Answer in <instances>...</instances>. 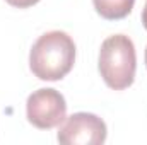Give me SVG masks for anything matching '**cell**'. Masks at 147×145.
<instances>
[{
  "label": "cell",
  "mask_w": 147,
  "mask_h": 145,
  "mask_svg": "<svg viewBox=\"0 0 147 145\" xmlns=\"http://www.w3.org/2000/svg\"><path fill=\"white\" fill-rule=\"evenodd\" d=\"M98 68L105 84L113 91H123L135 80L137 55L134 41L125 34L106 38L99 50Z\"/></svg>",
  "instance_id": "2"
},
{
  "label": "cell",
  "mask_w": 147,
  "mask_h": 145,
  "mask_svg": "<svg viewBox=\"0 0 147 145\" xmlns=\"http://www.w3.org/2000/svg\"><path fill=\"white\" fill-rule=\"evenodd\" d=\"M75 63V43L63 31H48L29 51V68L39 80H62Z\"/></svg>",
  "instance_id": "1"
},
{
  "label": "cell",
  "mask_w": 147,
  "mask_h": 145,
  "mask_svg": "<svg viewBox=\"0 0 147 145\" xmlns=\"http://www.w3.org/2000/svg\"><path fill=\"white\" fill-rule=\"evenodd\" d=\"M5 2L12 7H17V9H28V7L36 5L39 0H5Z\"/></svg>",
  "instance_id": "6"
},
{
  "label": "cell",
  "mask_w": 147,
  "mask_h": 145,
  "mask_svg": "<svg viewBox=\"0 0 147 145\" xmlns=\"http://www.w3.org/2000/svg\"><path fill=\"white\" fill-rule=\"evenodd\" d=\"M28 121L39 130H51L67 118L65 97L57 89H38L26 101Z\"/></svg>",
  "instance_id": "3"
},
{
  "label": "cell",
  "mask_w": 147,
  "mask_h": 145,
  "mask_svg": "<svg viewBox=\"0 0 147 145\" xmlns=\"http://www.w3.org/2000/svg\"><path fill=\"white\" fill-rule=\"evenodd\" d=\"M106 123L92 113H74L63 119L58 142L63 145H101L106 142Z\"/></svg>",
  "instance_id": "4"
},
{
  "label": "cell",
  "mask_w": 147,
  "mask_h": 145,
  "mask_svg": "<svg viewBox=\"0 0 147 145\" xmlns=\"http://www.w3.org/2000/svg\"><path fill=\"white\" fill-rule=\"evenodd\" d=\"M142 26L146 28V31H147V0H146L144 9H142Z\"/></svg>",
  "instance_id": "7"
},
{
  "label": "cell",
  "mask_w": 147,
  "mask_h": 145,
  "mask_svg": "<svg viewBox=\"0 0 147 145\" xmlns=\"http://www.w3.org/2000/svg\"><path fill=\"white\" fill-rule=\"evenodd\" d=\"M92 3L103 19L120 21L132 12L135 0H92Z\"/></svg>",
  "instance_id": "5"
},
{
  "label": "cell",
  "mask_w": 147,
  "mask_h": 145,
  "mask_svg": "<svg viewBox=\"0 0 147 145\" xmlns=\"http://www.w3.org/2000/svg\"><path fill=\"white\" fill-rule=\"evenodd\" d=\"M146 67H147V48H146Z\"/></svg>",
  "instance_id": "8"
}]
</instances>
